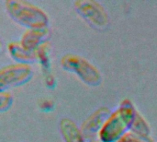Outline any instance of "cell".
I'll list each match as a JSON object with an SVG mask.
<instances>
[{
  "mask_svg": "<svg viewBox=\"0 0 157 142\" xmlns=\"http://www.w3.org/2000/svg\"><path fill=\"white\" fill-rule=\"evenodd\" d=\"M5 8L8 16L17 24L27 29L46 28L49 26L48 14L39 6L26 0H7Z\"/></svg>",
  "mask_w": 157,
  "mask_h": 142,
  "instance_id": "cell-1",
  "label": "cell"
},
{
  "mask_svg": "<svg viewBox=\"0 0 157 142\" xmlns=\"http://www.w3.org/2000/svg\"><path fill=\"white\" fill-rule=\"evenodd\" d=\"M136 112L128 102L122 103L105 121L99 131L100 142H118L131 130Z\"/></svg>",
  "mask_w": 157,
  "mask_h": 142,
  "instance_id": "cell-2",
  "label": "cell"
},
{
  "mask_svg": "<svg viewBox=\"0 0 157 142\" xmlns=\"http://www.w3.org/2000/svg\"><path fill=\"white\" fill-rule=\"evenodd\" d=\"M33 77V68L30 64L13 63L0 68V91H8L11 89L25 85Z\"/></svg>",
  "mask_w": 157,
  "mask_h": 142,
  "instance_id": "cell-3",
  "label": "cell"
},
{
  "mask_svg": "<svg viewBox=\"0 0 157 142\" xmlns=\"http://www.w3.org/2000/svg\"><path fill=\"white\" fill-rule=\"evenodd\" d=\"M61 65L63 69L76 74L85 82L94 83L96 79L95 68L85 59L75 55H65L61 59Z\"/></svg>",
  "mask_w": 157,
  "mask_h": 142,
  "instance_id": "cell-4",
  "label": "cell"
},
{
  "mask_svg": "<svg viewBox=\"0 0 157 142\" xmlns=\"http://www.w3.org/2000/svg\"><path fill=\"white\" fill-rule=\"evenodd\" d=\"M51 36L49 27L27 29L21 35L19 43L29 51L35 52L40 46L48 42Z\"/></svg>",
  "mask_w": 157,
  "mask_h": 142,
  "instance_id": "cell-5",
  "label": "cell"
},
{
  "mask_svg": "<svg viewBox=\"0 0 157 142\" xmlns=\"http://www.w3.org/2000/svg\"><path fill=\"white\" fill-rule=\"evenodd\" d=\"M7 52L10 57L16 61V63L30 64L36 61L35 52H31L24 48L19 41L10 42L6 46Z\"/></svg>",
  "mask_w": 157,
  "mask_h": 142,
  "instance_id": "cell-6",
  "label": "cell"
},
{
  "mask_svg": "<svg viewBox=\"0 0 157 142\" xmlns=\"http://www.w3.org/2000/svg\"><path fill=\"white\" fill-rule=\"evenodd\" d=\"M59 128L64 142H85L82 131L71 119L63 118L60 121Z\"/></svg>",
  "mask_w": 157,
  "mask_h": 142,
  "instance_id": "cell-7",
  "label": "cell"
},
{
  "mask_svg": "<svg viewBox=\"0 0 157 142\" xmlns=\"http://www.w3.org/2000/svg\"><path fill=\"white\" fill-rule=\"evenodd\" d=\"M107 114H108L107 112L106 113L98 112L96 115H93L83 124L81 131H82L85 139H90V138L94 137L95 132L98 130V134H99L100 129L102 128L105 121L109 117V116Z\"/></svg>",
  "mask_w": 157,
  "mask_h": 142,
  "instance_id": "cell-8",
  "label": "cell"
},
{
  "mask_svg": "<svg viewBox=\"0 0 157 142\" xmlns=\"http://www.w3.org/2000/svg\"><path fill=\"white\" fill-rule=\"evenodd\" d=\"M35 55H36V61H38L42 69L47 72L49 70L50 67V60H49V45L48 42L43 43L41 46H40L36 51H35Z\"/></svg>",
  "mask_w": 157,
  "mask_h": 142,
  "instance_id": "cell-9",
  "label": "cell"
},
{
  "mask_svg": "<svg viewBox=\"0 0 157 142\" xmlns=\"http://www.w3.org/2000/svg\"><path fill=\"white\" fill-rule=\"evenodd\" d=\"M131 131H132V132H134V133H136L138 135L144 136V137H148L149 128L147 127V125L144 122V120L137 113L135 115L133 123L132 125Z\"/></svg>",
  "mask_w": 157,
  "mask_h": 142,
  "instance_id": "cell-10",
  "label": "cell"
},
{
  "mask_svg": "<svg viewBox=\"0 0 157 142\" xmlns=\"http://www.w3.org/2000/svg\"><path fill=\"white\" fill-rule=\"evenodd\" d=\"M14 102V98L9 91H0V113L8 111Z\"/></svg>",
  "mask_w": 157,
  "mask_h": 142,
  "instance_id": "cell-11",
  "label": "cell"
},
{
  "mask_svg": "<svg viewBox=\"0 0 157 142\" xmlns=\"http://www.w3.org/2000/svg\"><path fill=\"white\" fill-rule=\"evenodd\" d=\"M118 142H153L151 139L148 137H144L141 135H138L132 131H129L127 134H125Z\"/></svg>",
  "mask_w": 157,
  "mask_h": 142,
  "instance_id": "cell-12",
  "label": "cell"
},
{
  "mask_svg": "<svg viewBox=\"0 0 157 142\" xmlns=\"http://www.w3.org/2000/svg\"><path fill=\"white\" fill-rule=\"evenodd\" d=\"M52 103L48 100H44L41 103H40V108L44 111H49L50 109H52Z\"/></svg>",
  "mask_w": 157,
  "mask_h": 142,
  "instance_id": "cell-13",
  "label": "cell"
},
{
  "mask_svg": "<svg viewBox=\"0 0 157 142\" xmlns=\"http://www.w3.org/2000/svg\"><path fill=\"white\" fill-rule=\"evenodd\" d=\"M45 83L48 87H52V83H54V79H52V74L50 73H46L45 76Z\"/></svg>",
  "mask_w": 157,
  "mask_h": 142,
  "instance_id": "cell-14",
  "label": "cell"
},
{
  "mask_svg": "<svg viewBox=\"0 0 157 142\" xmlns=\"http://www.w3.org/2000/svg\"><path fill=\"white\" fill-rule=\"evenodd\" d=\"M4 50H5V44H4L3 40L0 38V55L4 52Z\"/></svg>",
  "mask_w": 157,
  "mask_h": 142,
  "instance_id": "cell-15",
  "label": "cell"
}]
</instances>
